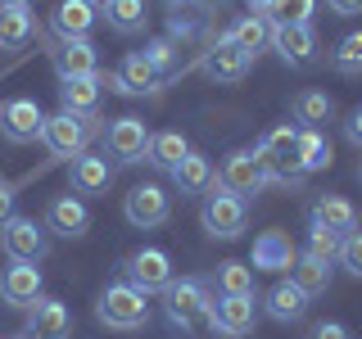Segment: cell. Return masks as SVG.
Wrapping results in <instances>:
<instances>
[{
    "label": "cell",
    "instance_id": "obj_12",
    "mask_svg": "<svg viewBox=\"0 0 362 339\" xmlns=\"http://www.w3.org/2000/svg\"><path fill=\"white\" fill-rule=\"evenodd\" d=\"M127 280L141 294H158L173 285V258L163 249H141V254L127 258Z\"/></svg>",
    "mask_w": 362,
    "mask_h": 339
},
{
    "label": "cell",
    "instance_id": "obj_21",
    "mask_svg": "<svg viewBox=\"0 0 362 339\" xmlns=\"http://www.w3.org/2000/svg\"><path fill=\"white\" fill-rule=\"evenodd\" d=\"M294 244H290V235L286 231H263L254 240V254H249V267L254 271H286L294 267Z\"/></svg>",
    "mask_w": 362,
    "mask_h": 339
},
{
    "label": "cell",
    "instance_id": "obj_41",
    "mask_svg": "<svg viewBox=\"0 0 362 339\" xmlns=\"http://www.w3.org/2000/svg\"><path fill=\"white\" fill-rule=\"evenodd\" d=\"M308 339H354V331H349L344 321H317L308 331Z\"/></svg>",
    "mask_w": 362,
    "mask_h": 339
},
{
    "label": "cell",
    "instance_id": "obj_7",
    "mask_svg": "<svg viewBox=\"0 0 362 339\" xmlns=\"http://www.w3.org/2000/svg\"><path fill=\"white\" fill-rule=\"evenodd\" d=\"M0 244H5L9 263H41L45 254H50V240H45V231L32 218H9L0 226Z\"/></svg>",
    "mask_w": 362,
    "mask_h": 339
},
{
    "label": "cell",
    "instance_id": "obj_47",
    "mask_svg": "<svg viewBox=\"0 0 362 339\" xmlns=\"http://www.w3.org/2000/svg\"><path fill=\"white\" fill-rule=\"evenodd\" d=\"M90 5H109V0H90Z\"/></svg>",
    "mask_w": 362,
    "mask_h": 339
},
{
    "label": "cell",
    "instance_id": "obj_38",
    "mask_svg": "<svg viewBox=\"0 0 362 339\" xmlns=\"http://www.w3.org/2000/svg\"><path fill=\"white\" fill-rule=\"evenodd\" d=\"M145 59L154 64L158 77H173V73H177V41H173V37L150 41V45H145Z\"/></svg>",
    "mask_w": 362,
    "mask_h": 339
},
{
    "label": "cell",
    "instance_id": "obj_17",
    "mask_svg": "<svg viewBox=\"0 0 362 339\" xmlns=\"http://www.w3.org/2000/svg\"><path fill=\"white\" fill-rule=\"evenodd\" d=\"M45 231L64 235V240H82V235L90 231V208L77 195L50 199V208H45Z\"/></svg>",
    "mask_w": 362,
    "mask_h": 339
},
{
    "label": "cell",
    "instance_id": "obj_22",
    "mask_svg": "<svg viewBox=\"0 0 362 339\" xmlns=\"http://www.w3.org/2000/svg\"><path fill=\"white\" fill-rule=\"evenodd\" d=\"M50 64H54V73H59V82L95 77V45L90 41H59L50 50Z\"/></svg>",
    "mask_w": 362,
    "mask_h": 339
},
{
    "label": "cell",
    "instance_id": "obj_18",
    "mask_svg": "<svg viewBox=\"0 0 362 339\" xmlns=\"http://www.w3.org/2000/svg\"><path fill=\"white\" fill-rule=\"evenodd\" d=\"M68 331H73V316H68V308L59 299H41L28 308V339H68Z\"/></svg>",
    "mask_w": 362,
    "mask_h": 339
},
{
    "label": "cell",
    "instance_id": "obj_36",
    "mask_svg": "<svg viewBox=\"0 0 362 339\" xmlns=\"http://www.w3.org/2000/svg\"><path fill=\"white\" fill-rule=\"evenodd\" d=\"M218 290L222 294H254V267L249 263H222L218 267Z\"/></svg>",
    "mask_w": 362,
    "mask_h": 339
},
{
    "label": "cell",
    "instance_id": "obj_26",
    "mask_svg": "<svg viewBox=\"0 0 362 339\" xmlns=\"http://www.w3.org/2000/svg\"><path fill=\"white\" fill-rule=\"evenodd\" d=\"M263 308L272 321H281V326H290V321H299L303 312H308V294H303L294 280H276V285L267 290V299H263Z\"/></svg>",
    "mask_w": 362,
    "mask_h": 339
},
{
    "label": "cell",
    "instance_id": "obj_44",
    "mask_svg": "<svg viewBox=\"0 0 362 339\" xmlns=\"http://www.w3.org/2000/svg\"><path fill=\"white\" fill-rule=\"evenodd\" d=\"M326 5H331L339 18H354V14H362V0H326Z\"/></svg>",
    "mask_w": 362,
    "mask_h": 339
},
{
    "label": "cell",
    "instance_id": "obj_20",
    "mask_svg": "<svg viewBox=\"0 0 362 339\" xmlns=\"http://www.w3.org/2000/svg\"><path fill=\"white\" fill-rule=\"evenodd\" d=\"M272 28H276L272 18H258V14H240V18L231 23V28L222 32V37L231 41L235 50H245L249 59H258L263 50H272Z\"/></svg>",
    "mask_w": 362,
    "mask_h": 339
},
{
    "label": "cell",
    "instance_id": "obj_1",
    "mask_svg": "<svg viewBox=\"0 0 362 339\" xmlns=\"http://www.w3.org/2000/svg\"><path fill=\"white\" fill-rule=\"evenodd\" d=\"M163 308H168V321L177 331H190V335L213 331V299L199 280H173L163 290Z\"/></svg>",
    "mask_w": 362,
    "mask_h": 339
},
{
    "label": "cell",
    "instance_id": "obj_11",
    "mask_svg": "<svg viewBox=\"0 0 362 339\" xmlns=\"http://www.w3.org/2000/svg\"><path fill=\"white\" fill-rule=\"evenodd\" d=\"M122 213H127V222L136 226V231H154V226L168 222V190L154 186V181L132 186V195L122 199Z\"/></svg>",
    "mask_w": 362,
    "mask_h": 339
},
{
    "label": "cell",
    "instance_id": "obj_50",
    "mask_svg": "<svg viewBox=\"0 0 362 339\" xmlns=\"http://www.w3.org/2000/svg\"><path fill=\"white\" fill-rule=\"evenodd\" d=\"M14 339H28V335H14Z\"/></svg>",
    "mask_w": 362,
    "mask_h": 339
},
{
    "label": "cell",
    "instance_id": "obj_15",
    "mask_svg": "<svg viewBox=\"0 0 362 339\" xmlns=\"http://www.w3.org/2000/svg\"><path fill=\"white\" fill-rule=\"evenodd\" d=\"M37 299H41V267L37 263H9L0 271V303L32 308Z\"/></svg>",
    "mask_w": 362,
    "mask_h": 339
},
{
    "label": "cell",
    "instance_id": "obj_13",
    "mask_svg": "<svg viewBox=\"0 0 362 339\" xmlns=\"http://www.w3.org/2000/svg\"><path fill=\"white\" fill-rule=\"evenodd\" d=\"M272 50L290 68H308V64H317V32L299 28V23H276L272 28Z\"/></svg>",
    "mask_w": 362,
    "mask_h": 339
},
{
    "label": "cell",
    "instance_id": "obj_4",
    "mask_svg": "<svg viewBox=\"0 0 362 339\" xmlns=\"http://www.w3.org/2000/svg\"><path fill=\"white\" fill-rule=\"evenodd\" d=\"M95 122L100 118H77V113L59 109L54 118H45L41 141H45V150H50L54 158H82L86 145H90V136H95Z\"/></svg>",
    "mask_w": 362,
    "mask_h": 339
},
{
    "label": "cell",
    "instance_id": "obj_39",
    "mask_svg": "<svg viewBox=\"0 0 362 339\" xmlns=\"http://www.w3.org/2000/svg\"><path fill=\"white\" fill-rule=\"evenodd\" d=\"M303 254L317 258V263H339V235L313 226V231H308V249H303Z\"/></svg>",
    "mask_w": 362,
    "mask_h": 339
},
{
    "label": "cell",
    "instance_id": "obj_3",
    "mask_svg": "<svg viewBox=\"0 0 362 339\" xmlns=\"http://www.w3.org/2000/svg\"><path fill=\"white\" fill-rule=\"evenodd\" d=\"M150 294H141L132 285V280H118V285H109L100 294L95 303V316L100 326H109V331H141L145 321H150Z\"/></svg>",
    "mask_w": 362,
    "mask_h": 339
},
{
    "label": "cell",
    "instance_id": "obj_34",
    "mask_svg": "<svg viewBox=\"0 0 362 339\" xmlns=\"http://www.w3.org/2000/svg\"><path fill=\"white\" fill-rule=\"evenodd\" d=\"M299 163H303V172H326L331 167V141L322 131L299 127Z\"/></svg>",
    "mask_w": 362,
    "mask_h": 339
},
{
    "label": "cell",
    "instance_id": "obj_31",
    "mask_svg": "<svg viewBox=\"0 0 362 339\" xmlns=\"http://www.w3.org/2000/svg\"><path fill=\"white\" fill-rule=\"evenodd\" d=\"M105 18L113 32H122V37H136V32H145V18H150V9H145V0H109L105 5Z\"/></svg>",
    "mask_w": 362,
    "mask_h": 339
},
{
    "label": "cell",
    "instance_id": "obj_14",
    "mask_svg": "<svg viewBox=\"0 0 362 339\" xmlns=\"http://www.w3.org/2000/svg\"><path fill=\"white\" fill-rule=\"evenodd\" d=\"M254 294H222V303H213V335H226V339H240L254 331Z\"/></svg>",
    "mask_w": 362,
    "mask_h": 339
},
{
    "label": "cell",
    "instance_id": "obj_5",
    "mask_svg": "<svg viewBox=\"0 0 362 339\" xmlns=\"http://www.w3.org/2000/svg\"><path fill=\"white\" fill-rule=\"evenodd\" d=\"M267 181H272V177H267V167H263V158H258V150H231V154H226V163H222V172H218V186L226 190V195H235V199L258 195Z\"/></svg>",
    "mask_w": 362,
    "mask_h": 339
},
{
    "label": "cell",
    "instance_id": "obj_46",
    "mask_svg": "<svg viewBox=\"0 0 362 339\" xmlns=\"http://www.w3.org/2000/svg\"><path fill=\"white\" fill-rule=\"evenodd\" d=\"M32 0H0V9H28Z\"/></svg>",
    "mask_w": 362,
    "mask_h": 339
},
{
    "label": "cell",
    "instance_id": "obj_9",
    "mask_svg": "<svg viewBox=\"0 0 362 339\" xmlns=\"http://www.w3.org/2000/svg\"><path fill=\"white\" fill-rule=\"evenodd\" d=\"M105 145L118 163H145V154H150V127L141 118H132V113L127 118H113L105 131Z\"/></svg>",
    "mask_w": 362,
    "mask_h": 339
},
{
    "label": "cell",
    "instance_id": "obj_48",
    "mask_svg": "<svg viewBox=\"0 0 362 339\" xmlns=\"http://www.w3.org/2000/svg\"><path fill=\"white\" fill-rule=\"evenodd\" d=\"M204 5H222V0H204Z\"/></svg>",
    "mask_w": 362,
    "mask_h": 339
},
{
    "label": "cell",
    "instance_id": "obj_33",
    "mask_svg": "<svg viewBox=\"0 0 362 339\" xmlns=\"http://www.w3.org/2000/svg\"><path fill=\"white\" fill-rule=\"evenodd\" d=\"M32 37H37V23L28 9H0V45L5 50H23Z\"/></svg>",
    "mask_w": 362,
    "mask_h": 339
},
{
    "label": "cell",
    "instance_id": "obj_45",
    "mask_svg": "<svg viewBox=\"0 0 362 339\" xmlns=\"http://www.w3.org/2000/svg\"><path fill=\"white\" fill-rule=\"evenodd\" d=\"M272 5H276V0H249V14H258V18H272Z\"/></svg>",
    "mask_w": 362,
    "mask_h": 339
},
{
    "label": "cell",
    "instance_id": "obj_16",
    "mask_svg": "<svg viewBox=\"0 0 362 339\" xmlns=\"http://www.w3.org/2000/svg\"><path fill=\"white\" fill-rule=\"evenodd\" d=\"M158 82H163V77L154 73V64L145 59V50H132L127 59L118 64V73L105 77V86H113L118 95H150V90H158Z\"/></svg>",
    "mask_w": 362,
    "mask_h": 339
},
{
    "label": "cell",
    "instance_id": "obj_8",
    "mask_svg": "<svg viewBox=\"0 0 362 339\" xmlns=\"http://www.w3.org/2000/svg\"><path fill=\"white\" fill-rule=\"evenodd\" d=\"M41 127H45V113H41L37 100H28V95L9 100V105L0 109V136H5L9 145H32V141H41Z\"/></svg>",
    "mask_w": 362,
    "mask_h": 339
},
{
    "label": "cell",
    "instance_id": "obj_43",
    "mask_svg": "<svg viewBox=\"0 0 362 339\" xmlns=\"http://www.w3.org/2000/svg\"><path fill=\"white\" fill-rule=\"evenodd\" d=\"M9 218H14V190H9L5 181H0V226H5Z\"/></svg>",
    "mask_w": 362,
    "mask_h": 339
},
{
    "label": "cell",
    "instance_id": "obj_19",
    "mask_svg": "<svg viewBox=\"0 0 362 339\" xmlns=\"http://www.w3.org/2000/svg\"><path fill=\"white\" fill-rule=\"evenodd\" d=\"M109 181H113V163L105 154H82V158H73V167H68L73 195H105Z\"/></svg>",
    "mask_w": 362,
    "mask_h": 339
},
{
    "label": "cell",
    "instance_id": "obj_2",
    "mask_svg": "<svg viewBox=\"0 0 362 339\" xmlns=\"http://www.w3.org/2000/svg\"><path fill=\"white\" fill-rule=\"evenodd\" d=\"M254 150H258V158H263L267 177L281 181V186H299V181L308 177V172H303V163H299V127H294V122L272 127Z\"/></svg>",
    "mask_w": 362,
    "mask_h": 339
},
{
    "label": "cell",
    "instance_id": "obj_28",
    "mask_svg": "<svg viewBox=\"0 0 362 339\" xmlns=\"http://www.w3.org/2000/svg\"><path fill=\"white\" fill-rule=\"evenodd\" d=\"M173 186L181 190V195H204V190L213 186V163H209V154H199V150H190L181 163L173 167Z\"/></svg>",
    "mask_w": 362,
    "mask_h": 339
},
{
    "label": "cell",
    "instance_id": "obj_30",
    "mask_svg": "<svg viewBox=\"0 0 362 339\" xmlns=\"http://www.w3.org/2000/svg\"><path fill=\"white\" fill-rule=\"evenodd\" d=\"M186 154H190V141H186L181 131H158V136H150V154H145V163L173 172V167H177Z\"/></svg>",
    "mask_w": 362,
    "mask_h": 339
},
{
    "label": "cell",
    "instance_id": "obj_27",
    "mask_svg": "<svg viewBox=\"0 0 362 339\" xmlns=\"http://www.w3.org/2000/svg\"><path fill=\"white\" fill-rule=\"evenodd\" d=\"M290 113H294V127L322 131L326 122L335 118V100L326 95V90H299V95H294V105H290Z\"/></svg>",
    "mask_w": 362,
    "mask_h": 339
},
{
    "label": "cell",
    "instance_id": "obj_40",
    "mask_svg": "<svg viewBox=\"0 0 362 339\" xmlns=\"http://www.w3.org/2000/svg\"><path fill=\"white\" fill-rule=\"evenodd\" d=\"M339 263H344L349 276L362 280V231H354V235H344V240H339Z\"/></svg>",
    "mask_w": 362,
    "mask_h": 339
},
{
    "label": "cell",
    "instance_id": "obj_32",
    "mask_svg": "<svg viewBox=\"0 0 362 339\" xmlns=\"http://www.w3.org/2000/svg\"><path fill=\"white\" fill-rule=\"evenodd\" d=\"M199 28H204V0H168V32H173V41L195 37Z\"/></svg>",
    "mask_w": 362,
    "mask_h": 339
},
{
    "label": "cell",
    "instance_id": "obj_35",
    "mask_svg": "<svg viewBox=\"0 0 362 339\" xmlns=\"http://www.w3.org/2000/svg\"><path fill=\"white\" fill-rule=\"evenodd\" d=\"M331 68H335V73H344V77H362V32H349V37L335 41Z\"/></svg>",
    "mask_w": 362,
    "mask_h": 339
},
{
    "label": "cell",
    "instance_id": "obj_37",
    "mask_svg": "<svg viewBox=\"0 0 362 339\" xmlns=\"http://www.w3.org/2000/svg\"><path fill=\"white\" fill-rule=\"evenodd\" d=\"M317 0H276L272 5V23H299V28H313Z\"/></svg>",
    "mask_w": 362,
    "mask_h": 339
},
{
    "label": "cell",
    "instance_id": "obj_42",
    "mask_svg": "<svg viewBox=\"0 0 362 339\" xmlns=\"http://www.w3.org/2000/svg\"><path fill=\"white\" fill-rule=\"evenodd\" d=\"M344 141H349V145H358V150H362V109H354V113L344 118Z\"/></svg>",
    "mask_w": 362,
    "mask_h": 339
},
{
    "label": "cell",
    "instance_id": "obj_23",
    "mask_svg": "<svg viewBox=\"0 0 362 339\" xmlns=\"http://www.w3.org/2000/svg\"><path fill=\"white\" fill-rule=\"evenodd\" d=\"M313 226H322V231H331V235L344 240V235L358 231V208L344 195H322L313 203Z\"/></svg>",
    "mask_w": 362,
    "mask_h": 339
},
{
    "label": "cell",
    "instance_id": "obj_10",
    "mask_svg": "<svg viewBox=\"0 0 362 339\" xmlns=\"http://www.w3.org/2000/svg\"><path fill=\"white\" fill-rule=\"evenodd\" d=\"M249 64H254V59H249L245 50H235V45L226 41V37H218V41L209 45V50L199 54V73L209 77V82H218V86L240 82V77L249 73Z\"/></svg>",
    "mask_w": 362,
    "mask_h": 339
},
{
    "label": "cell",
    "instance_id": "obj_25",
    "mask_svg": "<svg viewBox=\"0 0 362 339\" xmlns=\"http://www.w3.org/2000/svg\"><path fill=\"white\" fill-rule=\"evenodd\" d=\"M95 28V5L90 0H59L54 5V32L59 41H86Z\"/></svg>",
    "mask_w": 362,
    "mask_h": 339
},
{
    "label": "cell",
    "instance_id": "obj_29",
    "mask_svg": "<svg viewBox=\"0 0 362 339\" xmlns=\"http://www.w3.org/2000/svg\"><path fill=\"white\" fill-rule=\"evenodd\" d=\"M290 280L308 294V299H317V294L331 290V263H317V258L299 254V258H294V267H290Z\"/></svg>",
    "mask_w": 362,
    "mask_h": 339
},
{
    "label": "cell",
    "instance_id": "obj_6",
    "mask_svg": "<svg viewBox=\"0 0 362 339\" xmlns=\"http://www.w3.org/2000/svg\"><path fill=\"white\" fill-rule=\"evenodd\" d=\"M199 222H204V231H209L213 240H235V235L245 231V222H249V213H245V199L226 195V190L218 186L209 199H204V208H199Z\"/></svg>",
    "mask_w": 362,
    "mask_h": 339
},
{
    "label": "cell",
    "instance_id": "obj_24",
    "mask_svg": "<svg viewBox=\"0 0 362 339\" xmlns=\"http://www.w3.org/2000/svg\"><path fill=\"white\" fill-rule=\"evenodd\" d=\"M100 90H105V77H73V82H59V105L64 113H77V118H95L100 109Z\"/></svg>",
    "mask_w": 362,
    "mask_h": 339
},
{
    "label": "cell",
    "instance_id": "obj_49",
    "mask_svg": "<svg viewBox=\"0 0 362 339\" xmlns=\"http://www.w3.org/2000/svg\"><path fill=\"white\" fill-rule=\"evenodd\" d=\"M358 177H362V163H358Z\"/></svg>",
    "mask_w": 362,
    "mask_h": 339
}]
</instances>
